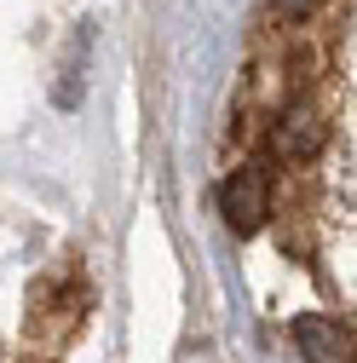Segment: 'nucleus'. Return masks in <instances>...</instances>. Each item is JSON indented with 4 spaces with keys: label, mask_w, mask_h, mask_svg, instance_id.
Listing matches in <instances>:
<instances>
[{
    "label": "nucleus",
    "mask_w": 357,
    "mask_h": 363,
    "mask_svg": "<svg viewBox=\"0 0 357 363\" xmlns=\"http://www.w3.org/2000/svg\"><path fill=\"white\" fill-rule=\"evenodd\" d=\"M219 208H225V219H231V231H259L265 225V213H271V179H265V167H237L225 185H219Z\"/></svg>",
    "instance_id": "obj_1"
},
{
    "label": "nucleus",
    "mask_w": 357,
    "mask_h": 363,
    "mask_svg": "<svg viewBox=\"0 0 357 363\" xmlns=\"http://www.w3.org/2000/svg\"><path fill=\"white\" fill-rule=\"evenodd\" d=\"M294 346H300L305 363H351V335L334 317H317V311L294 317Z\"/></svg>",
    "instance_id": "obj_2"
},
{
    "label": "nucleus",
    "mask_w": 357,
    "mask_h": 363,
    "mask_svg": "<svg viewBox=\"0 0 357 363\" xmlns=\"http://www.w3.org/2000/svg\"><path fill=\"white\" fill-rule=\"evenodd\" d=\"M271 150H277V156H288V162L317 156V150H323V121L311 116V110H288V116L271 127Z\"/></svg>",
    "instance_id": "obj_3"
},
{
    "label": "nucleus",
    "mask_w": 357,
    "mask_h": 363,
    "mask_svg": "<svg viewBox=\"0 0 357 363\" xmlns=\"http://www.w3.org/2000/svg\"><path fill=\"white\" fill-rule=\"evenodd\" d=\"M311 6H317V0H277V12H288V18H305Z\"/></svg>",
    "instance_id": "obj_4"
}]
</instances>
